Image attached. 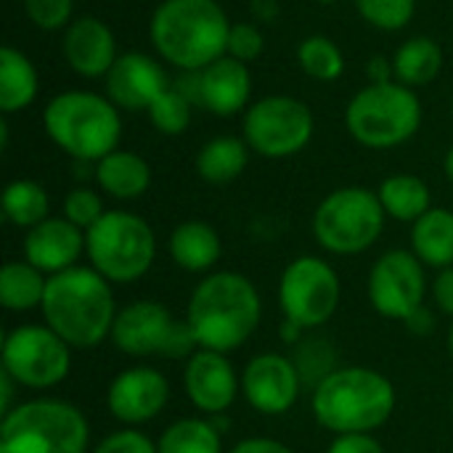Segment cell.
<instances>
[{"label":"cell","instance_id":"52a82bcc","mask_svg":"<svg viewBox=\"0 0 453 453\" xmlns=\"http://www.w3.org/2000/svg\"><path fill=\"white\" fill-rule=\"evenodd\" d=\"M345 125L361 146L393 149L419 130L422 104L411 88L395 80L372 82L350 98Z\"/></svg>","mask_w":453,"mask_h":453},{"label":"cell","instance_id":"e575fe53","mask_svg":"<svg viewBox=\"0 0 453 453\" xmlns=\"http://www.w3.org/2000/svg\"><path fill=\"white\" fill-rule=\"evenodd\" d=\"M104 212L106 210H104L101 196L90 188H74L64 199V218L82 231H90L104 218Z\"/></svg>","mask_w":453,"mask_h":453},{"label":"cell","instance_id":"4316f807","mask_svg":"<svg viewBox=\"0 0 453 453\" xmlns=\"http://www.w3.org/2000/svg\"><path fill=\"white\" fill-rule=\"evenodd\" d=\"M250 162V146L242 138L234 135H220L212 138L202 146L196 157V173L215 186L236 180Z\"/></svg>","mask_w":453,"mask_h":453},{"label":"cell","instance_id":"2e32d148","mask_svg":"<svg viewBox=\"0 0 453 453\" xmlns=\"http://www.w3.org/2000/svg\"><path fill=\"white\" fill-rule=\"evenodd\" d=\"M167 72L159 61L146 53L130 50L117 56L114 66L106 74V98L117 109L149 111L151 104L170 88Z\"/></svg>","mask_w":453,"mask_h":453},{"label":"cell","instance_id":"8d00e7d4","mask_svg":"<svg viewBox=\"0 0 453 453\" xmlns=\"http://www.w3.org/2000/svg\"><path fill=\"white\" fill-rule=\"evenodd\" d=\"M263 53V35L255 24H231V35H228V56L250 64Z\"/></svg>","mask_w":453,"mask_h":453},{"label":"cell","instance_id":"5bb4252c","mask_svg":"<svg viewBox=\"0 0 453 453\" xmlns=\"http://www.w3.org/2000/svg\"><path fill=\"white\" fill-rule=\"evenodd\" d=\"M425 268L411 252L393 250L382 255L369 273V300L385 319L406 321L425 303Z\"/></svg>","mask_w":453,"mask_h":453},{"label":"cell","instance_id":"d6a6232c","mask_svg":"<svg viewBox=\"0 0 453 453\" xmlns=\"http://www.w3.org/2000/svg\"><path fill=\"white\" fill-rule=\"evenodd\" d=\"M191 101L175 88L170 85L149 109V117L154 122V127L165 135H180L186 127H188V119H191Z\"/></svg>","mask_w":453,"mask_h":453},{"label":"cell","instance_id":"836d02e7","mask_svg":"<svg viewBox=\"0 0 453 453\" xmlns=\"http://www.w3.org/2000/svg\"><path fill=\"white\" fill-rule=\"evenodd\" d=\"M358 13L377 29H403L417 8V0H356Z\"/></svg>","mask_w":453,"mask_h":453},{"label":"cell","instance_id":"7402d4cb","mask_svg":"<svg viewBox=\"0 0 453 453\" xmlns=\"http://www.w3.org/2000/svg\"><path fill=\"white\" fill-rule=\"evenodd\" d=\"M98 186L114 199H138L151 186V167L133 151H111L96 162Z\"/></svg>","mask_w":453,"mask_h":453},{"label":"cell","instance_id":"7c38bea8","mask_svg":"<svg viewBox=\"0 0 453 453\" xmlns=\"http://www.w3.org/2000/svg\"><path fill=\"white\" fill-rule=\"evenodd\" d=\"M72 366L69 345L50 326H19L3 340V372H8L16 385L45 390L66 380Z\"/></svg>","mask_w":453,"mask_h":453},{"label":"cell","instance_id":"9a60e30c","mask_svg":"<svg viewBox=\"0 0 453 453\" xmlns=\"http://www.w3.org/2000/svg\"><path fill=\"white\" fill-rule=\"evenodd\" d=\"M242 393L247 403L260 414H287L300 395L297 366L279 353L255 356L242 374Z\"/></svg>","mask_w":453,"mask_h":453},{"label":"cell","instance_id":"60d3db41","mask_svg":"<svg viewBox=\"0 0 453 453\" xmlns=\"http://www.w3.org/2000/svg\"><path fill=\"white\" fill-rule=\"evenodd\" d=\"M231 453H292L284 443L279 441H271V438H250V441H242L239 446H234Z\"/></svg>","mask_w":453,"mask_h":453},{"label":"cell","instance_id":"30bf717a","mask_svg":"<svg viewBox=\"0 0 453 453\" xmlns=\"http://www.w3.org/2000/svg\"><path fill=\"white\" fill-rule=\"evenodd\" d=\"M111 340L122 353L138 358H191L199 348L188 321L175 319L165 305L151 300H141L119 311Z\"/></svg>","mask_w":453,"mask_h":453},{"label":"cell","instance_id":"484cf974","mask_svg":"<svg viewBox=\"0 0 453 453\" xmlns=\"http://www.w3.org/2000/svg\"><path fill=\"white\" fill-rule=\"evenodd\" d=\"M441 66H443V50L433 37H411L393 56L395 82H401L411 90L433 82L438 77Z\"/></svg>","mask_w":453,"mask_h":453},{"label":"cell","instance_id":"cb8c5ba5","mask_svg":"<svg viewBox=\"0 0 453 453\" xmlns=\"http://www.w3.org/2000/svg\"><path fill=\"white\" fill-rule=\"evenodd\" d=\"M414 255L433 268H453V212L430 210L411 228Z\"/></svg>","mask_w":453,"mask_h":453},{"label":"cell","instance_id":"277c9868","mask_svg":"<svg viewBox=\"0 0 453 453\" xmlns=\"http://www.w3.org/2000/svg\"><path fill=\"white\" fill-rule=\"evenodd\" d=\"M395 409V388L374 369L348 366L326 374L313 390V417L321 427L348 435L382 427Z\"/></svg>","mask_w":453,"mask_h":453},{"label":"cell","instance_id":"7a4b0ae2","mask_svg":"<svg viewBox=\"0 0 453 453\" xmlns=\"http://www.w3.org/2000/svg\"><path fill=\"white\" fill-rule=\"evenodd\" d=\"M260 316L263 305L255 284L242 273L220 271L194 289L186 321L202 350L231 353L255 334Z\"/></svg>","mask_w":453,"mask_h":453},{"label":"cell","instance_id":"8fae6325","mask_svg":"<svg viewBox=\"0 0 453 453\" xmlns=\"http://www.w3.org/2000/svg\"><path fill=\"white\" fill-rule=\"evenodd\" d=\"M313 138V111L292 96H265L244 114V141L260 157L281 159L303 151Z\"/></svg>","mask_w":453,"mask_h":453},{"label":"cell","instance_id":"ab89813d","mask_svg":"<svg viewBox=\"0 0 453 453\" xmlns=\"http://www.w3.org/2000/svg\"><path fill=\"white\" fill-rule=\"evenodd\" d=\"M435 303L443 313L453 316V268H443L435 279Z\"/></svg>","mask_w":453,"mask_h":453},{"label":"cell","instance_id":"6da1fadb","mask_svg":"<svg viewBox=\"0 0 453 453\" xmlns=\"http://www.w3.org/2000/svg\"><path fill=\"white\" fill-rule=\"evenodd\" d=\"M42 319L69 348L101 345L117 319L114 295L96 268H69L48 279Z\"/></svg>","mask_w":453,"mask_h":453},{"label":"cell","instance_id":"74e56055","mask_svg":"<svg viewBox=\"0 0 453 453\" xmlns=\"http://www.w3.org/2000/svg\"><path fill=\"white\" fill-rule=\"evenodd\" d=\"M93 453H159V449L138 430H119L104 438Z\"/></svg>","mask_w":453,"mask_h":453},{"label":"cell","instance_id":"4fadbf2b","mask_svg":"<svg viewBox=\"0 0 453 453\" xmlns=\"http://www.w3.org/2000/svg\"><path fill=\"white\" fill-rule=\"evenodd\" d=\"M279 300L287 321L300 329L321 326L340 305V276L321 257H297L281 273Z\"/></svg>","mask_w":453,"mask_h":453},{"label":"cell","instance_id":"83f0119b","mask_svg":"<svg viewBox=\"0 0 453 453\" xmlns=\"http://www.w3.org/2000/svg\"><path fill=\"white\" fill-rule=\"evenodd\" d=\"M385 212L395 220H411L417 223L425 212H430V188L417 175H390L382 180L377 191Z\"/></svg>","mask_w":453,"mask_h":453},{"label":"cell","instance_id":"3957f363","mask_svg":"<svg viewBox=\"0 0 453 453\" xmlns=\"http://www.w3.org/2000/svg\"><path fill=\"white\" fill-rule=\"evenodd\" d=\"M149 35L167 64L199 72L228 53L231 21L215 0H165L151 16Z\"/></svg>","mask_w":453,"mask_h":453},{"label":"cell","instance_id":"9c48e42d","mask_svg":"<svg viewBox=\"0 0 453 453\" xmlns=\"http://www.w3.org/2000/svg\"><path fill=\"white\" fill-rule=\"evenodd\" d=\"M385 207L369 188L348 186L332 191L313 215L319 244L334 255H358L377 244L385 228Z\"/></svg>","mask_w":453,"mask_h":453},{"label":"cell","instance_id":"7dc6e473","mask_svg":"<svg viewBox=\"0 0 453 453\" xmlns=\"http://www.w3.org/2000/svg\"><path fill=\"white\" fill-rule=\"evenodd\" d=\"M449 345H451V358H453V326H451V337H449Z\"/></svg>","mask_w":453,"mask_h":453},{"label":"cell","instance_id":"8992f818","mask_svg":"<svg viewBox=\"0 0 453 453\" xmlns=\"http://www.w3.org/2000/svg\"><path fill=\"white\" fill-rule=\"evenodd\" d=\"M88 441L82 411L53 398L11 409L0 425V453H85Z\"/></svg>","mask_w":453,"mask_h":453},{"label":"cell","instance_id":"603a6c76","mask_svg":"<svg viewBox=\"0 0 453 453\" xmlns=\"http://www.w3.org/2000/svg\"><path fill=\"white\" fill-rule=\"evenodd\" d=\"M170 255L183 271H210L220 257V236L204 220H186L170 236Z\"/></svg>","mask_w":453,"mask_h":453},{"label":"cell","instance_id":"ba28073f","mask_svg":"<svg viewBox=\"0 0 453 453\" xmlns=\"http://www.w3.org/2000/svg\"><path fill=\"white\" fill-rule=\"evenodd\" d=\"M85 252L106 281L127 284L151 268L157 239L141 215L106 210L104 218L90 231H85Z\"/></svg>","mask_w":453,"mask_h":453},{"label":"cell","instance_id":"f1b7e54d","mask_svg":"<svg viewBox=\"0 0 453 453\" xmlns=\"http://www.w3.org/2000/svg\"><path fill=\"white\" fill-rule=\"evenodd\" d=\"M48 281L32 263H5L0 271V303L8 311H32L42 305Z\"/></svg>","mask_w":453,"mask_h":453},{"label":"cell","instance_id":"5b68a950","mask_svg":"<svg viewBox=\"0 0 453 453\" xmlns=\"http://www.w3.org/2000/svg\"><path fill=\"white\" fill-rule=\"evenodd\" d=\"M48 138L77 162H98L117 151L122 119L117 106L90 90H66L42 111Z\"/></svg>","mask_w":453,"mask_h":453},{"label":"cell","instance_id":"44dd1931","mask_svg":"<svg viewBox=\"0 0 453 453\" xmlns=\"http://www.w3.org/2000/svg\"><path fill=\"white\" fill-rule=\"evenodd\" d=\"M250 96H252V74L244 61L226 53L210 66L199 69L202 109L218 117H231L250 104Z\"/></svg>","mask_w":453,"mask_h":453},{"label":"cell","instance_id":"e0dca14e","mask_svg":"<svg viewBox=\"0 0 453 453\" xmlns=\"http://www.w3.org/2000/svg\"><path fill=\"white\" fill-rule=\"evenodd\" d=\"M170 401V385L157 369H127L122 372L106 395L109 411L125 425H143L165 411Z\"/></svg>","mask_w":453,"mask_h":453},{"label":"cell","instance_id":"f6af8a7d","mask_svg":"<svg viewBox=\"0 0 453 453\" xmlns=\"http://www.w3.org/2000/svg\"><path fill=\"white\" fill-rule=\"evenodd\" d=\"M0 146L3 149L8 146V122L5 119H0Z\"/></svg>","mask_w":453,"mask_h":453},{"label":"cell","instance_id":"1f68e13d","mask_svg":"<svg viewBox=\"0 0 453 453\" xmlns=\"http://www.w3.org/2000/svg\"><path fill=\"white\" fill-rule=\"evenodd\" d=\"M297 61L303 72L313 80L332 82L342 74L345 69V56L342 50L324 35H311L300 42L297 48Z\"/></svg>","mask_w":453,"mask_h":453},{"label":"cell","instance_id":"b9f144b4","mask_svg":"<svg viewBox=\"0 0 453 453\" xmlns=\"http://www.w3.org/2000/svg\"><path fill=\"white\" fill-rule=\"evenodd\" d=\"M369 77H372V82H393L395 80L393 61H388L385 56H374L369 61Z\"/></svg>","mask_w":453,"mask_h":453},{"label":"cell","instance_id":"ffe728a7","mask_svg":"<svg viewBox=\"0 0 453 453\" xmlns=\"http://www.w3.org/2000/svg\"><path fill=\"white\" fill-rule=\"evenodd\" d=\"M85 250V234L66 218H45L40 226L29 228L24 239L27 263L40 268L42 273H61L74 268Z\"/></svg>","mask_w":453,"mask_h":453},{"label":"cell","instance_id":"d6986e66","mask_svg":"<svg viewBox=\"0 0 453 453\" xmlns=\"http://www.w3.org/2000/svg\"><path fill=\"white\" fill-rule=\"evenodd\" d=\"M61 50L66 64L80 77H106L117 61V40L96 16L74 19L64 32Z\"/></svg>","mask_w":453,"mask_h":453},{"label":"cell","instance_id":"ac0fdd59","mask_svg":"<svg viewBox=\"0 0 453 453\" xmlns=\"http://www.w3.org/2000/svg\"><path fill=\"white\" fill-rule=\"evenodd\" d=\"M183 388H186L188 401L199 411L218 417V414L228 411L231 403L236 401L239 380H236V372H234L231 361L226 358V353L196 350L186 364Z\"/></svg>","mask_w":453,"mask_h":453},{"label":"cell","instance_id":"d590c367","mask_svg":"<svg viewBox=\"0 0 453 453\" xmlns=\"http://www.w3.org/2000/svg\"><path fill=\"white\" fill-rule=\"evenodd\" d=\"M29 21L40 29H61L72 19V0H24Z\"/></svg>","mask_w":453,"mask_h":453},{"label":"cell","instance_id":"ee69618b","mask_svg":"<svg viewBox=\"0 0 453 453\" xmlns=\"http://www.w3.org/2000/svg\"><path fill=\"white\" fill-rule=\"evenodd\" d=\"M13 377L8 374V372H0V393H3V398H0V409H3V417L11 411V395H13Z\"/></svg>","mask_w":453,"mask_h":453},{"label":"cell","instance_id":"7bdbcfd3","mask_svg":"<svg viewBox=\"0 0 453 453\" xmlns=\"http://www.w3.org/2000/svg\"><path fill=\"white\" fill-rule=\"evenodd\" d=\"M406 324H409V329L417 332V334H430L433 326H435V319H433V313L422 305L417 313H411V316L406 319Z\"/></svg>","mask_w":453,"mask_h":453},{"label":"cell","instance_id":"bcb514c9","mask_svg":"<svg viewBox=\"0 0 453 453\" xmlns=\"http://www.w3.org/2000/svg\"><path fill=\"white\" fill-rule=\"evenodd\" d=\"M446 175H449V180L453 183V146L451 151L446 154Z\"/></svg>","mask_w":453,"mask_h":453},{"label":"cell","instance_id":"f35d334b","mask_svg":"<svg viewBox=\"0 0 453 453\" xmlns=\"http://www.w3.org/2000/svg\"><path fill=\"white\" fill-rule=\"evenodd\" d=\"M326 453H385L380 441L372 438L369 433H348L337 435Z\"/></svg>","mask_w":453,"mask_h":453},{"label":"cell","instance_id":"d4e9b609","mask_svg":"<svg viewBox=\"0 0 453 453\" xmlns=\"http://www.w3.org/2000/svg\"><path fill=\"white\" fill-rule=\"evenodd\" d=\"M37 96V69L32 61L5 45L0 48V111L13 114L27 109Z\"/></svg>","mask_w":453,"mask_h":453},{"label":"cell","instance_id":"f546056e","mask_svg":"<svg viewBox=\"0 0 453 453\" xmlns=\"http://www.w3.org/2000/svg\"><path fill=\"white\" fill-rule=\"evenodd\" d=\"M3 215L19 228H35L48 218V194L35 180H13L3 191Z\"/></svg>","mask_w":453,"mask_h":453},{"label":"cell","instance_id":"4dcf8cb0","mask_svg":"<svg viewBox=\"0 0 453 453\" xmlns=\"http://www.w3.org/2000/svg\"><path fill=\"white\" fill-rule=\"evenodd\" d=\"M157 449L159 453H223V443L212 422L180 419L162 433Z\"/></svg>","mask_w":453,"mask_h":453}]
</instances>
